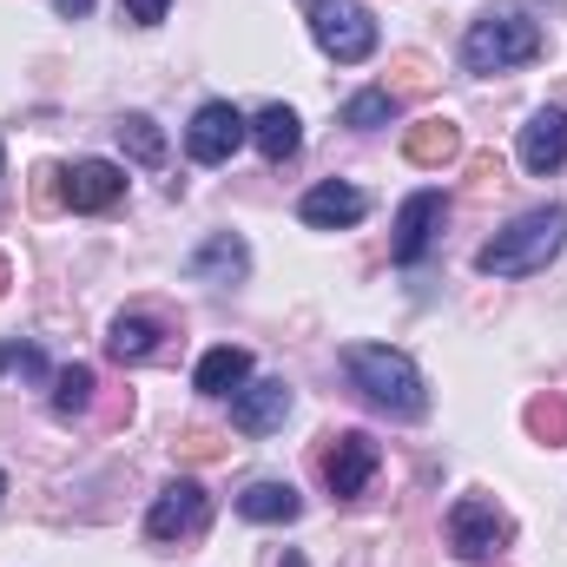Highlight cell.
Segmentation results:
<instances>
[{
	"mask_svg": "<svg viewBox=\"0 0 567 567\" xmlns=\"http://www.w3.org/2000/svg\"><path fill=\"white\" fill-rule=\"evenodd\" d=\"M343 370H350V383H357V396L370 410H383L396 423H423L429 416V383L403 350H390V343H350Z\"/></svg>",
	"mask_w": 567,
	"mask_h": 567,
	"instance_id": "obj_1",
	"label": "cell"
},
{
	"mask_svg": "<svg viewBox=\"0 0 567 567\" xmlns=\"http://www.w3.org/2000/svg\"><path fill=\"white\" fill-rule=\"evenodd\" d=\"M561 245H567V205H535L475 251V271L482 278H535L561 258Z\"/></svg>",
	"mask_w": 567,
	"mask_h": 567,
	"instance_id": "obj_2",
	"label": "cell"
},
{
	"mask_svg": "<svg viewBox=\"0 0 567 567\" xmlns=\"http://www.w3.org/2000/svg\"><path fill=\"white\" fill-rule=\"evenodd\" d=\"M535 53H542V20H528L522 7H488L462 33V66L468 73H508V66H528Z\"/></svg>",
	"mask_w": 567,
	"mask_h": 567,
	"instance_id": "obj_3",
	"label": "cell"
},
{
	"mask_svg": "<svg viewBox=\"0 0 567 567\" xmlns=\"http://www.w3.org/2000/svg\"><path fill=\"white\" fill-rule=\"evenodd\" d=\"M310 33L337 66H363L377 53V20L357 0H310Z\"/></svg>",
	"mask_w": 567,
	"mask_h": 567,
	"instance_id": "obj_4",
	"label": "cell"
},
{
	"mask_svg": "<svg viewBox=\"0 0 567 567\" xmlns=\"http://www.w3.org/2000/svg\"><path fill=\"white\" fill-rule=\"evenodd\" d=\"M205 522H212L205 482L178 475V482L158 488V502H152V515H145V535H152V542H192V535H205Z\"/></svg>",
	"mask_w": 567,
	"mask_h": 567,
	"instance_id": "obj_5",
	"label": "cell"
},
{
	"mask_svg": "<svg viewBox=\"0 0 567 567\" xmlns=\"http://www.w3.org/2000/svg\"><path fill=\"white\" fill-rule=\"evenodd\" d=\"M508 515L488 502V495H462L455 508H449V548L462 555V561H488V555H502L508 548Z\"/></svg>",
	"mask_w": 567,
	"mask_h": 567,
	"instance_id": "obj_6",
	"label": "cell"
},
{
	"mask_svg": "<svg viewBox=\"0 0 567 567\" xmlns=\"http://www.w3.org/2000/svg\"><path fill=\"white\" fill-rule=\"evenodd\" d=\"M251 140V120L231 106V100H205L198 113H192V126H185V152L198 158V165H231V152Z\"/></svg>",
	"mask_w": 567,
	"mask_h": 567,
	"instance_id": "obj_7",
	"label": "cell"
},
{
	"mask_svg": "<svg viewBox=\"0 0 567 567\" xmlns=\"http://www.w3.org/2000/svg\"><path fill=\"white\" fill-rule=\"evenodd\" d=\"M377 462H383L377 435H370V429H343V435H330V449H323V488H330L337 502H343V495H363L370 475H377Z\"/></svg>",
	"mask_w": 567,
	"mask_h": 567,
	"instance_id": "obj_8",
	"label": "cell"
},
{
	"mask_svg": "<svg viewBox=\"0 0 567 567\" xmlns=\"http://www.w3.org/2000/svg\"><path fill=\"white\" fill-rule=\"evenodd\" d=\"M442 218H449V198H442V192H410L403 212H396L390 258H396V265H423L429 245H435V231H442Z\"/></svg>",
	"mask_w": 567,
	"mask_h": 567,
	"instance_id": "obj_9",
	"label": "cell"
},
{
	"mask_svg": "<svg viewBox=\"0 0 567 567\" xmlns=\"http://www.w3.org/2000/svg\"><path fill=\"white\" fill-rule=\"evenodd\" d=\"M297 218H303V225H317V231H350V225H363V218H370V198H363L357 185H343V178H323V185H310V192H303Z\"/></svg>",
	"mask_w": 567,
	"mask_h": 567,
	"instance_id": "obj_10",
	"label": "cell"
},
{
	"mask_svg": "<svg viewBox=\"0 0 567 567\" xmlns=\"http://www.w3.org/2000/svg\"><path fill=\"white\" fill-rule=\"evenodd\" d=\"M126 198V165L113 158H80L66 172V212H113Z\"/></svg>",
	"mask_w": 567,
	"mask_h": 567,
	"instance_id": "obj_11",
	"label": "cell"
},
{
	"mask_svg": "<svg viewBox=\"0 0 567 567\" xmlns=\"http://www.w3.org/2000/svg\"><path fill=\"white\" fill-rule=\"evenodd\" d=\"M522 172H535V178H548V172H561L567 165V106H542L528 126H522Z\"/></svg>",
	"mask_w": 567,
	"mask_h": 567,
	"instance_id": "obj_12",
	"label": "cell"
},
{
	"mask_svg": "<svg viewBox=\"0 0 567 567\" xmlns=\"http://www.w3.org/2000/svg\"><path fill=\"white\" fill-rule=\"evenodd\" d=\"M284 416H290V383L284 377L245 383L231 396V429H245V435H271V429H284Z\"/></svg>",
	"mask_w": 567,
	"mask_h": 567,
	"instance_id": "obj_13",
	"label": "cell"
},
{
	"mask_svg": "<svg viewBox=\"0 0 567 567\" xmlns=\"http://www.w3.org/2000/svg\"><path fill=\"white\" fill-rule=\"evenodd\" d=\"M245 383H251V350H238V343L205 350L198 370H192V390H198V396H238Z\"/></svg>",
	"mask_w": 567,
	"mask_h": 567,
	"instance_id": "obj_14",
	"label": "cell"
},
{
	"mask_svg": "<svg viewBox=\"0 0 567 567\" xmlns=\"http://www.w3.org/2000/svg\"><path fill=\"white\" fill-rule=\"evenodd\" d=\"M403 158H410V165H429V172L455 165V158H462V126H455V120H416V126L403 133Z\"/></svg>",
	"mask_w": 567,
	"mask_h": 567,
	"instance_id": "obj_15",
	"label": "cell"
},
{
	"mask_svg": "<svg viewBox=\"0 0 567 567\" xmlns=\"http://www.w3.org/2000/svg\"><path fill=\"white\" fill-rule=\"evenodd\" d=\"M251 271V251H245V238H231V231H218V238H205L198 251H192V278L198 284H238Z\"/></svg>",
	"mask_w": 567,
	"mask_h": 567,
	"instance_id": "obj_16",
	"label": "cell"
},
{
	"mask_svg": "<svg viewBox=\"0 0 567 567\" xmlns=\"http://www.w3.org/2000/svg\"><path fill=\"white\" fill-rule=\"evenodd\" d=\"M158 337H165L158 317L126 310V317H113V330H106V357H113V363H145V357H158Z\"/></svg>",
	"mask_w": 567,
	"mask_h": 567,
	"instance_id": "obj_17",
	"label": "cell"
},
{
	"mask_svg": "<svg viewBox=\"0 0 567 567\" xmlns=\"http://www.w3.org/2000/svg\"><path fill=\"white\" fill-rule=\"evenodd\" d=\"M251 145L265 152V165H284V158H297V145H303V120H297L290 106H265V113L251 120Z\"/></svg>",
	"mask_w": 567,
	"mask_h": 567,
	"instance_id": "obj_18",
	"label": "cell"
},
{
	"mask_svg": "<svg viewBox=\"0 0 567 567\" xmlns=\"http://www.w3.org/2000/svg\"><path fill=\"white\" fill-rule=\"evenodd\" d=\"M238 515L258 522V528H278V522H297V515H303V502H297L290 482H251V488L238 495Z\"/></svg>",
	"mask_w": 567,
	"mask_h": 567,
	"instance_id": "obj_19",
	"label": "cell"
},
{
	"mask_svg": "<svg viewBox=\"0 0 567 567\" xmlns=\"http://www.w3.org/2000/svg\"><path fill=\"white\" fill-rule=\"evenodd\" d=\"M396 113H403V100H396L390 86H363V93L343 100V126H357V133H377V126H390Z\"/></svg>",
	"mask_w": 567,
	"mask_h": 567,
	"instance_id": "obj_20",
	"label": "cell"
},
{
	"mask_svg": "<svg viewBox=\"0 0 567 567\" xmlns=\"http://www.w3.org/2000/svg\"><path fill=\"white\" fill-rule=\"evenodd\" d=\"M93 390H100L93 370H86V363H66V370L53 377V416H66V423L86 416V410H93Z\"/></svg>",
	"mask_w": 567,
	"mask_h": 567,
	"instance_id": "obj_21",
	"label": "cell"
},
{
	"mask_svg": "<svg viewBox=\"0 0 567 567\" xmlns=\"http://www.w3.org/2000/svg\"><path fill=\"white\" fill-rule=\"evenodd\" d=\"M113 133H120V145H126V158H140V165H165V133H158L152 113H126Z\"/></svg>",
	"mask_w": 567,
	"mask_h": 567,
	"instance_id": "obj_22",
	"label": "cell"
},
{
	"mask_svg": "<svg viewBox=\"0 0 567 567\" xmlns=\"http://www.w3.org/2000/svg\"><path fill=\"white\" fill-rule=\"evenodd\" d=\"M528 435H535V442H548V449H561V442H567V396H561V390H548V396H535V403H528Z\"/></svg>",
	"mask_w": 567,
	"mask_h": 567,
	"instance_id": "obj_23",
	"label": "cell"
},
{
	"mask_svg": "<svg viewBox=\"0 0 567 567\" xmlns=\"http://www.w3.org/2000/svg\"><path fill=\"white\" fill-rule=\"evenodd\" d=\"M390 73H396V80H383V86H390L396 100H410V93H429V80H435L423 53H396V60H390Z\"/></svg>",
	"mask_w": 567,
	"mask_h": 567,
	"instance_id": "obj_24",
	"label": "cell"
},
{
	"mask_svg": "<svg viewBox=\"0 0 567 567\" xmlns=\"http://www.w3.org/2000/svg\"><path fill=\"white\" fill-rule=\"evenodd\" d=\"M0 377H20V383H40L47 377V357L33 343H0Z\"/></svg>",
	"mask_w": 567,
	"mask_h": 567,
	"instance_id": "obj_25",
	"label": "cell"
},
{
	"mask_svg": "<svg viewBox=\"0 0 567 567\" xmlns=\"http://www.w3.org/2000/svg\"><path fill=\"white\" fill-rule=\"evenodd\" d=\"M120 7H126V20H133V27H158L172 0H120Z\"/></svg>",
	"mask_w": 567,
	"mask_h": 567,
	"instance_id": "obj_26",
	"label": "cell"
},
{
	"mask_svg": "<svg viewBox=\"0 0 567 567\" xmlns=\"http://www.w3.org/2000/svg\"><path fill=\"white\" fill-rule=\"evenodd\" d=\"M178 449H185V455H218V435H212V429H185Z\"/></svg>",
	"mask_w": 567,
	"mask_h": 567,
	"instance_id": "obj_27",
	"label": "cell"
},
{
	"mask_svg": "<svg viewBox=\"0 0 567 567\" xmlns=\"http://www.w3.org/2000/svg\"><path fill=\"white\" fill-rule=\"evenodd\" d=\"M53 13H66V20H86V13H93V0H53Z\"/></svg>",
	"mask_w": 567,
	"mask_h": 567,
	"instance_id": "obj_28",
	"label": "cell"
},
{
	"mask_svg": "<svg viewBox=\"0 0 567 567\" xmlns=\"http://www.w3.org/2000/svg\"><path fill=\"white\" fill-rule=\"evenodd\" d=\"M7 284H13V271H7V258H0V297H7Z\"/></svg>",
	"mask_w": 567,
	"mask_h": 567,
	"instance_id": "obj_29",
	"label": "cell"
},
{
	"mask_svg": "<svg viewBox=\"0 0 567 567\" xmlns=\"http://www.w3.org/2000/svg\"><path fill=\"white\" fill-rule=\"evenodd\" d=\"M0 495H7V475H0Z\"/></svg>",
	"mask_w": 567,
	"mask_h": 567,
	"instance_id": "obj_30",
	"label": "cell"
},
{
	"mask_svg": "<svg viewBox=\"0 0 567 567\" xmlns=\"http://www.w3.org/2000/svg\"><path fill=\"white\" fill-rule=\"evenodd\" d=\"M0 165H7V152H0Z\"/></svg>",
	"mask_w": 567,
	"mask_h": 567,
	"instance_id": "obj_31",
	"label": "cell"
}]
</instances>
